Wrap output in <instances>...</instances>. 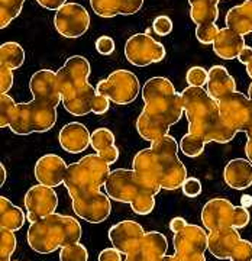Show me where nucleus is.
Segmentation results:
<instances>
[{
	"instance_id": "a18cd8bd",
	"label": "nucleus",
	"mask_w": 252,
	"mask_h": 261,
	"mask_svg": "<svg viewBox=\"0 0 252 261\" xmlns=\"http://www.w3.org/2000/svg\"><path fill=\"white\" fill-rule=\"evenodd\" d=\"M249 221H251V214H249L248 207H243V206H235L232 226L236 228V229H241V228H245L246 225L249 224Z\"/></svg>"
},
{
	"instance_id": "e2e57ef3",
	"label": "nucleus",
	"mask_w": 252,
	"mask_h": 261,
	"mask_svg": "<svg viewBox=\"0 0 252 261\" xmlns=\"http://www.w3.org/2000/svg\"><path fill=\"white\" fill-rule=\"evenodd\" d=\"M248 96H249V99H251L252 102V83L249 84V89H248Z\"/></svg>"
},
{
	"instance_id": "4d7b16f0",
	"label": "nucleus",
	"mask_w": 252,
	"mask_h": 261,
	"mask_svg": "<svg viewBox=\"0 0 252 261\" xmlns=\"http://www.w3.org/2000/svg\"><path fill=\"white\" fill-rule=\"evenodd\" d=\"M238 60H239V63H242V64L248 65L249 63L252 61V47H246L243 48L242 53L239 54V57H238Z\"/></svg>"
},
{
	"instance_id": "f704fd0d",
	"label": "nucleus",
	"mask_w": 252,
	"mask_h": 261,
	"mask_svg": "<svg viewBox=\"0 0 252 261\" xmlns=\"http://www.w3.org/2000/svg\"><path fill=\"white\" fill-rule=\"evenodd\" d=\"M25 0H0V28L9 27L10 22L16 19L23 9Z\"/></svg>"
},
{
	"instance_id": "052dcab7",
	"label": "nucleus",
	"mask_w": 252,
	"mask_h": 261,
	"mask_svg": "<svg viewBox=\"0 0 252 261\" xmlns=\"http://www.w3.org/2000/svg\"><path fill=\"white\" fill-rule=\"evenodd\" d=\"M242 206L243 207H249V206H252V196L249 195H245L242 196Z\"/></svg>"
},
{
	"instance_id": "603ef678",
	"label": "nucleus",
	"mask_w": 252,
	"mask_h": 261,
	"mask_svg": "<svg viewBox=\"0 0 252 261\" xmlns=\"http://www.w3.org/2000/svg\"><path fill=\"white\" fill-rule=\"evenodd\" d=\"M122 254L119 250H116L115 247H110V248H104L103 251H100L99 254V261H122Z\"/></svg>"
},
{
	"instance_id": "c9c22d12",
	"label": "nucleus",
	"mask_w": 252,
	"mask_h": 261,
	"mask_svg": "<svg viewBox=\"0 0 252 261\" xmlns=\"http://www.w3.org/2000/svg\"><path fill=\"white\" fill-rule=\"evenodd\" d=\"M16 235L13 231L2 228L0 229V261H10L12 254L16 250Z\"/></svg>"
},
{
	"instance_id": "9d476101",
	"label": "nucleus",
	"mask_w": 252,
	"mask_h": 261,
	"mask_svg": "<svg viewBox=\"0 0 252 261\" xmlns=\"http://www.w3.org/2000/svg\"><path fill=\"white\" fill-rule=\"evenodd\" d=\"M104 189H106V195L112 200L121 203H129V205L139 195L148 193L147 189L141 183L139 177L136 176L135 170H128V168H116L110 171V176L104 185Z\"/></svg>"
},
{
	"instance_id": "37998d69",
	"label": "nucleus",
	"mask_w": 252,
	"mask_h": 261,
	"mask_svg": "<svg viewBox=\"0 0 252 261\" xmlns=\"http://www.w3.org/2000/svg\"><path fill=\"white\" fill-rule=\"evenodd\" d=\"M231 261H252V243L248 240H241L236 244L234 252L231 255Z\"/></svg>"
},
{
	"instance_id": "ea45409f",
	"label": "nucleus",
	"mask_w": 252,
	"mask_h": 261,
	"mask_svg": "<svg viewBox=\"0 0 252 261\" xmlns=\"http://www.w3.org/2000/svg\"><path fill=\"white\" fill-rule=\"evenodd\" d=\"M15 108H16V102L10 97L9 94H0V128L9 126Z\"/></svg>"
},
{
	"instance_id": "a19ab883",
	"label": "nucleus",
	"mask_w": 252,
	"mask_h": 261,
	"mask_svg": "<svg viewBox=\"0 0 252 261\" xmlns=\"http://www.w3.org/2000/svg\"><path fill=\"white\" fill-rule=\"evenodd\" d=\"M207 79H209V70H206L205 67H200V65H194L188 68L186 74L187 84L191 87H203L207 84Z\"/></svg>"
},
{
	"instance_id": "c756f323",
	"label": "nucleus",
	"mask_w": 252,
	"mask_h": 261,
	"mask_svg": "<svg viewBox=\"0 0 252 261\" xmlns=\"http://www.w3.org/2000/svg\"><path fill=\"white\" fill-rule=\"evenodd\" d=\"M136 130H138L141 138L154 142V141L162 138L164 135H167L170 130V125L144 109L136 119Z\"/></svg>"
},
{
	"instance_id": "58836bf2",
	"label": "nucleus",
	"mask_w": 252,
	"mask_h": 261,
	"mask_svg": "<svg viewBox=\"0 0 252 261\" xmlns=\"http://www.w3.org/2000/svg\"><path fill=\"white\" fill-rule=\"evenodd\" d=\"M131 209L133 214L141 215H150L155 209V196L150 193H142L131 203Z\"/></svg>"
},
{
	"instance_id": "4c0bfd02",
	"label": "nucleus",
	"mask_w": 252,
	"mask_h": 261,
	"mask_svg": "<svg viewBox=\"0 0 252 261\" xmlns=\"http://www.w3.org/2000/svg\"><path fill=\"white\" fill-rule=\"evenodd\" d=\"M60 261H89V251L80 241L73 243L60 250Z\"/></svg>"
},
{
	"instance_id": "de8ad7c7",
	"label": "nucleus",
	"mask_w": 252,
	"mask_h": 261,
	"mask_svg": "<svg viewBox=\"0 0 252 261\" xmlns=\"http://www.w3.org/2000/svg\"><path fill=\"white\" fill-rule=\"evenodd\" d=\"M13 86V70L6 65H0V92L8 93Z\"/></svg>"
},
{
	"instance_id": "7c9ffc66",
	"label": "nucleus",
	"mask_w": 252,
	"mask_h": 261,
	"mask_svg": "<svg viewBox=\"0 0 252 261\" xmlns=\"http://www.w3.org/2000/svg\"><path fill=\"white\" fill-rule=\"evenodd\" d=\"M219 2L220 0H188L191 20L197 27L216 23L219 18Z\"/></svg>"
},
{
	"instance_id": "8fccbe9b",
	"label": "nucleus",
	"mask_w": 252,
	"mask_h": 261,
	"mask_svg": "<svg viewBox=\"0 0 252 261\" xmlns=\"http://www.w3.org/2000/svg\"><path fill=\"white\" fill-rule=\"evenodd\" d=\"M109 108H110V100L106 96H103V94L96 93L93 106H92V112L94 115H97V116H100V115H104V113L107 112Z\"/></svg>"
},
{
	"instance_id": "5fc2aeb1",
	"label": "nucleus",
	"mask_w": 252,
	"mask_h": 261,
	"mask_svg": "<svg viewBox=\"0 0 252 261\" xmlns=\"http://www.w3.org/2000/svg\"><path fill=\"white\" fill-rule=\"evenodd\" d=\"M173 261H206L205 254H173Z\"/></svg>"
},
{
	"instance_id": "9b49d317",
	"label": "nucleus",
	"mask_w": 252,
	"mask_h": 261,
	"mask_svg": "<svg viewBox=\"0 0 252 261\" xmlns=\"http://www.w3.org/2000/svg\"><path fill=\"white\" fill-rule=\"evenodd\" d=\"M54 27L64 38L83 37L90 27V15L80 3H66L54 15Z\"/></svg>"
},
{
	"instance_id": "72a5a7b5",
	"label": "nucleus",
	"mask_w": 252,
	"mask_h": 261,
	"mask_svg": "<svg viewBox=\"0 0 252 261\" xmlns=\"http://www.w3.org/2000/svg\"><path fill=\"white\" fill-rule=\"evenodd\" d=\"M206 140L202 138L200 135L196 134H191V132H187L186 135H183V138L180 140V149L181 152L190 157V159H196L199 155L203 154L206 147Z\"/></svg>"
},
{
	"instance_id": "3c124183",
	"label": "nucleus",
	"mask_w": 252,
	"mask_h": 261,
	"mask_svg": "<svg viewBox=\"0 0 252 261\" xmlns=\"http://www.w3.org/2000/svg\"><path fill=\"white\" fill-rule=\"evenodd\" d=\"M100 157H102L109 166H112L115 164L118 159H119V148L116 147V145H110V147H107V148L102 149L100 152H97Z\"/></svg>"
},
{
	"instance_id": "4be33fe9",
	"label": "nucleus",
	"mask_w": 252,
	"mask_h": 261,
	"mask_svg": "<svg viewBox=\"0 0 252 261\" xmlns=\"http://www.w3.org/2000/svg\"><path fill=\"white\" fill-rule=\"evenodd\" d=\"M92 134L81 122H70L58 134L60 147L68 154H80L90 147Z\"/></svg>"
},
{
	"instance_id": "bf43d9fd",
	"label": "nucleus",
	"mask_w": 252,
	"mask_h": 261,
	"mask_svg": "<svg viewBox=\"0 0 252 261\" xmlns=\"http://www.w3.org/2000/svg\"><path fill=\"white\" fill-rule=\"evenodd\" d=\"M6 181V168H5V164L2 163L0 164V186H3Z\"/></svg>"
},
{
	"instance_id": "473e14b6",
	"label": "nucleus",
	"mask_w": 252,
	"mask_h": 261,
	"mask_svg": "<svg viewBox=\"0 0 252 261\" xmlns=\"http://www.w3.org/2000/svg\"><path fill=\"white\" fill-rule=\"evenodd\" d=\"M25 63V49L20 44L9 41L0 45V65H6L10 70H18Z\"/></svg>"
},
{
	"instance_id": "39448f33",
	"label": "nucleus",
	"mask_w": 252,
	"mask_h": 261,
	"mask_svg": "<svg viewBox=\"0 0 252 261\" xmlns=\"http://www.w3.org/2000/svg\"><path fill=\"white\" fill-rule=\"evenodd\" d=\"M55 123L57 108L32 100L16 103L9 128L16 135H29L34 132L51 130Z\"/></svg>"
},
{
	"instance_id": "20e7f679",
	"label": "nucleus",
	"mask_w": 252,
	"mask_h": 261,
	"mask_svg": "<svg viewBox=\"0 0 252 261\" xmlns=\"http://www.w3.org/2000/svg\"><path fill=\"white\" fill-rule=\"evenodd\" d=\"M110 176L109 164L99 154H87L67 168L64 186L71 199L100 190Z\"/></svg>"
},
{
	"instance_id": "bb28decb",
	"label": "nucleus",
	"mask_w": 252,
	"mask_h": 261,
	"mask_svg": "<svg viewBox=\"0 0 252 261\" xmlns=\"http://www.w3.org/2000/svg\"><path fill=\"white\" fill-rule=\"evenodd\" d=\"M96 93L97 92L94 86L90 83L84 84L83 87L63 96V106L67 112L71 113L73 116H86L92 112Z\"/></svg>"
},
{
	"instance_id": "69168bd1",
	"label": "nucleus",
	"mask_w": 252,
	"mask_h": 261,
	"mask_svg": "<svg viewBox=\"0 0 252 261\" xmlns=\"http://www.w3.org/2000/svg\"><path fill=\"white\" fill-rule=\"evenodd\" d=\"M15 261H22V260H15Z\"/></svg>"
},
{
	"instance_id": "e433bc0d",
	"label": "nucleus",
	"mask_w": 252,
	"mask_h": 261,
	"mask_svg": "<svg viewBox=\"0 0 252 261\" xmlns=\"http://www.w3.org/2000/svg\"><path fill=\"white\" fill-rule=\"evenodd\" d=\"M110 145H115V134L109 128H97L92 132L90 147L96 152H100L102 149L107 148Z\"/></svg>"
},
{
	"instance_id": "2f4dec72",
	"label": "nucleus",
	"mask_w": 252,
	"mask_h": 261,
	"mask_svg": "<svg viewBox=\"0 0 252 261\" xmlns=\"http://www.w3.org/2000/svg\"><path fill=\"white\" fill-rule=\"evenodd\" d=\"M26 222V215L19 207L10 202L8 197H0V226L10 231H19Z\"/></svg>"
},
{
	"instance_id": "6ab92c4d",
	"label": "nucleus",
	"mask_w": 252,
	"mask_h": 261,
	"mask_svg": "<svg viewBox=\"0 0 252 261\" xmlns=\"http://www.w3.org/2000/svg\"><path fill=\"white\" fill-rule=\"evenodd\" d=\"M67 168L68 166L63 157L57 154H45L37 161L34 173L39 185L55 189L60 185H64Z\"/></svg>"
},
{
	"instance_id": "49530a36",
	"label": "nucleus",
	"mask_w": 252,
	"mask_h": 261,
	"mask_svg": "<svg viewBox=\"0 0 252 261\" xmlns=\"http://www.w3.org/2000/svg\"><path fill=\"white\" fill-rule=\"evenodd\" d=\"M183 189V193L187 197H197V196L202 193L203 186H202V181L196 177H187L184 181V185L181 186Z\"/></svg>"
},
{
	"instance_id": "412c9836",
	"label": "nucleus",
	"mask_w": 252,
	"mask_h": 261,
	"mask_svg": "<svg viewBox=\"0 0 252 261\" xmlns=\"http://www.w3.org/2000/svg\"><path fill=\"white\" fill-rule=\"evenodd\" d=\"M167 237L158 231L144 235L138 250L126 255L125 261H161L167 255Z\"/></svg>"
},
{
	"instance_id": "a878e982",
	"label": "nucleus",
	"mask_w": 252,
	"mask_h": 261,
	"mask_svg": "<svg viewBox=\"0 0 252 261\" xmlns=\"http://www.w3.org/2000/svg\"><path fill=\"white\" fill-rule=\"evenodd\" d=\"M225 183L235 190H245L252 186V163L248 159L231 160L223 170Z\"/></svg>"
},
{
	"instance_id": "79ce46f5",
	"label": "nucleus",
	"mask_w": 252,
	"mask_h": 261,
	"mask_svg": "<svg viewBox=\"0 0 252 261\" xmlns=\"http://www.w3.org/2000/svg\"><path fill=\"white\" fill-rule=\"evenodd\" d=\"M217 32H219V28L216 23L206 25V27H196L197 41L203 45H213Z\"/></svg>"
},
{
	"instance_id": "13d9d810",
	"label": "nucleus",
	"mask_w": 252,
	"mask_h": 261,
	"mask_svg": "<svg viewBox=\"0 0 252 261\" xmlns=\"http://www.w3.org/2000/svg\"><path fill=\"white\" fill-rule=\"evenodd\" d=\"M245 134H246V137H248V142H246V145H245V154H246V159L252 163V126L246 130Z\"/></svg>"
},
{
	"instance_id": "7ed1b4c3",
	"label": "nucleus",
	"mask_w": 252,
	"mask_h": 261,
	"mask_svg": "<svg viewBox=\"0 0 252 261\" xmlns=\"http://www.w3.org/2000/svg\"><path fill=\"white\" fill-rule=\"evenodd\" d=\"M145 111L152 113L170 126L177 123L184 113L183 96L177 93L174 84L167 77H151L142 87Z\"/></svg>"
},
{
	"instance_id": "f3484780",
	"label": "nucleus",
	"mask_w": 252,
	"mask_h": 261,
	"mask_svg": "<svg viewBox=\"0 0 252 261\" xmlns=\"http://www.w3.org/2000/svg\"><path fill=\"white\" fill-rule=\"evenodd\" d=\"M145 233L147 232L144 231L142 225L126 219L113 225L107 235L113 247L119 250L123 255H128L139 248L141 241Z\"/></svg>"
},
{
	"instance_id": "aec40b11",
	"label": "nucleus",
	"mask_w": 252,
	"mask_h": 261,
	"mask_svg": "<svg viewBox=\"0 0 252 261\" xmlns=\"http://www.w3.org/2000/svg\"><path fill=\"white\" fill-rule=\"evenodd\" d=\"M173 245L176 254H205L209 250V233L199 225L188 224L174 233Z\"/></svg>"
},
{
	"instance_id": "423d86ee",
	"label": "nucleus",
	"mask_w": 252,
	"mask_h": 261,
	"mask_svg": "<svg viewBox=\"0 0 252 261\" xmlns=\"http://www.w3.org/2000/svg\"><path fill=\"white\" fill-rule=\"evenodd\" d=\"M178 147L180 142L168 134L151 142L150 148L157 155L162 170L161 187L165 190H176L183 186L187 180V168L183 161L178 159Z\"/></svg>"
},
{
	"instance_id": "a211bd4d",
	"label": "nucleus",
	"mask_w": 252,
	"mask_h": 261,
	"mask_svg": "<svg viewBox=\"0 0 252 261\" xmlns=\"http://www.w3.org/2000/svg\"><path fill=\"white\" fill-rule=\"evenodd\" d=\"M235 206L231 200L223 197H216L206 202L202 209V224L212 232L232 226Z\"/></svg>"
},
{
	"instance_id": "0e129e2a",
	"label": "nucleus",
	"mask_w": 252,
	"mask_h": 261,
	"mask_svg": "<svg viewBox=\"0 0 252 261\" xmlns=\"http://www.w3.org/2000/svg\"><path fill=\"white\" fill-rule=\"evenodd\" d=\"M161 261H173V258H171V255H165Z\"/></svg>"
},
{
	"instance_id": "5701e85b",
	"label": "nucleus",
	"mask_w": 252,
	"mask_h": 261,
	"mask_svg": "<svg viewBox=\"0 0 252 261\" xmlns=\"http://www.w3.org/2000/svg\"><path fill=\"white\" fill-rule=\"evenodd\" d=\"M242 238L234 226L209 232V251L217 260H229Z\"/></svg>"
},
{
	"instance_id": "864d4df0",
	"label": "nucleus",
	"mask_w": 252,
	"mask_h": 261,
	"mask_svg": "<svg viewBox=\"0 0 252 261\" xmlns=\"http://www.w3.org/2000/svg\"><path fill=\"white\" fill-rule=\"evenodd\" d=\"M37 3H39V6H42L44 9L55 10L57 12L66 5L67 0H37Z\"/></svg>"
},
{
	"instance_id": "2eb2a0df",
	"label": "nucleus",
	"mask_w": 252,
	"mask_h": 261,
	"mask_svg": "<svg viewBox=\"0 0 252 261\" xmlns=\"http://www.w3.org/2000/svg\"><path fill=\"white\" fill-rule=\"evenodd\" d=\"M132 170H135L136 176L139 177L141 183L147 189L151 195H158L162 180V170L159 166V161L154 151L151 148L141 149L135 154L132 161Z\"/></svg>"
},
{
	"instance_id": "0eeeda50",
	"label": "nucleus",
	"mask_w": 252,
	"mask_h": 261,
	"mask_svg": "<svg viewBox=\"0 0 252 261\" xmlns=\"http://www.w3.org/2000/svg\"><path fill=\"white\" fill-rule=\"evenodd\" d=\"M96 92L106 96L110 102L116 105H129L136 97L141 90L139 79L129 70H116L106 79L97 83Z\"/></svg>"
},
{
	"instance_id": "4468645a",
	"label": "nucleus",
	"mask_w": 252,
	"mask_h": 261,
	"mask_svg": "<svg viewBox=\"0 0 252 261\" xmlns=\"http://www.w3.org/2000/svg\"><path fill=\"white\" fill-rule=\"evenodd\" d=\"M92 67L89 60L83 56H73L67 58L64 65L57 71L61 94L71 93L89 83Z\"/></svg>"
},
{
	"instance_id": "dca6fc26",
	"label": "nucleus",
	"mask_w": 252,
	"mask_h": 261,
	"mask_svg": "<svg viewBox=\"0 0 252 261\" xmlns=\"http://www.w3.org/2000/svg\"><path fill=\"white\" fill-rule=\"evenodd\" d=\"M29 90L34 100L57 108L63 102V94L57 79V71L52 70H38L29 80Z\"/></svg>"
},
{
	"instance_id": "b1692460",
	"label": "nucleus",
	"mask_w": 252,
	"mask_h": 261,
	"mask_svg": "<svg viewBox=\"0 0 252 261\" xmlns=\"http://www.w3.org/2000/svg\"><path fill=\"white\" fill-rule=\"evenodd\" d=\"M245 47L246 44H245L243 35L235 32L234 29L228 28V27L219 29L215 42H213V51L216 56L226 61L238 58Z\"/></svg>"
},
{
	"instance_id": "c85d7f7f",
	"label": "nucleus",
	"mask_w": 252,
	"mask_h": 261,
	"mask_svg": "<svg viewBox=\"0 0 252 261\" xmlns=\"http://www.w3.org/2000/svg\"><path fill=\"white\" fill-rule=\"evenodd\" d=\"M225 23L228 28L234 29L243 37L252 34V0H245L241 5L228 10Z\"/></svg>"
},
{
	"instance_id": "393cba45",
	"label": "nucleus",
	"mask_w": 252,
	"mask_h": 261,
	"mask_svg": "<svg viewBox=\"0 0 252 261\" xmlns=\"http://www.w3.org/2000/svg\"><path fill=\"white\" fill-rule=\"evenodd\" d=\"M144 0H90L93 12L100 18H115L118 15L129 16L138 13Z\"/></svg>"
},
{
	"instance_id": "ddd939ff",
	"label": "nucleus",
	"mask_w": 252,
	"mask_h": 261,
	"mask_svg": "<svg viewBox=\"0 0 252 261\" xmlns=\"http://www.w3.org/2000/svg\"><path fill=\"white\" fill-rule=\"evenodd\" d=\"M23 202L28 212L26 219L29 224H34L41 218L55 214L57 207H58V195L54 190V187L44 186L38 183L28 189Z\"/></svg>"
},
{
	"instance_id": "f257e3e1",
	"label": "nucleus",
	"mask_w": 252,
	"mask_h": 261,
	"mask_svg": "<svg viewBox=\"0 0 252 261\" xmlns=\"http://www.w3.org/2000/svg\"><path fill=\"white\" fill-rule=\"evenodd\" d=\"M184 115L188 122V132L200 135L206 142L228 144L234 140L236 130L231 129L220 118L219 103L203 87L188 86L183 92Z\"/></svg>"
},
{
	"instance_id": "cd10ccee",
	"label": "nucleus",
	"mask_w": 252,
	"mask_h": 261,
	"mask_svg": "<svg viewBox=\"0 0 252 261\" xmlns=\"http://www.w3.org/2000/svg\"><path fill=\"white\" fill-rule=\"evenodd\" d=\"M206 90L215 100H220L225 96L236 92V82L223 65H213L209 70Z\"/></svg>"
},
{
	"instance_id": "f8f14e48",
	"label": "nucleus",
	"mask_w": 252,
	"mask_h": 261,
	"mask_svg": "<svg viewBox=\"0 0 252 261\" xmlns=\"http://www.w3.org/2000/svg\"><path fill=\"white\" fill-rule=\"evenodd\" d=\"M71 200L74 214L90 224H102L112 212V199L100 190L77 196Z\"/></svg>"
},
{
	"instance_id": "09e8293b",
	"label": "nucleus",
	"mask_w": 252,
	"mask_h": 261,
	"mask_svg": "<svg viewBox=\"0 0 252 261\" xmlns=\"http://www.w3.org/2000/svg\"><path fill=\"white\" fill-rule=\"evenodd\" d=\"M96 49L102 56H110L115 51V41L109 35H102L96 41Z\"/></svg>"
},
{
	"instance_id": "f03ea898",
	"label": "nucleus",
	"mask_w": 252,
	"mask_h": 261,
	"mask_svg": "<svg viewBox=\"0 0 252 261\" xmlns=\"http://www.w3.org/2000/svg\"><path fill=\"white\" fill-rule=\"evenodd\" d=\"M81 225L74 216L51 214L29 225L26 241L39 254H51L81 240Z\"/></svg>"
},
{
	"instance_id": "6e6d98bb",
	"label": "nucleus",
	"mask_w": 252,
	"mask_h": 261,
	"mask_svg": "<svg viewBox=\"0 0 252 261\" xmlns=\"http://www.w3.org/2000/svg\"><path fill=\"white\" fill-rule=\"evenodd\" d=\"M187 221L184 218H181V216H176V218H173L171 221H170V229H171V232L177 233L180 231H183L184 228L187 226Z\"/></svg>"
},
{
	"instance_id": "680f3d73",
	"label": "nucleus",
	"mask_w": 252,
	"mask_h": 261,
	"mask_svg": "<svg viewBox=\"0 0 252 261\" xmlns=\"http://www.w3.org/2000/svg\"><path fill=\"white\" fill-rule=\"evenodd\" d=\"M246 74L249 75V77L252 79V61L249 63V64L246 65Z\"/></svg>"
},
{
	"instance_id": "1a4fd4ad",
	"label": "nucleus",
	"mask_w": 252,
	"mask_h": 261,
	"mask_svg": "<svg viewBox=\"0 0 252 261\" xmlns=\"http://www.w3.org/2000/svg\"><path fill=\"white\" fill-rule=\"evenodd\" d=\"M165 56V47L148 34H135L125 42V58L135 67L161 63Z\"/></svg>"
},
{
	"instance_id": "c03bdc74",
	"label": "nucleus",
	"mask_w": 252,
	"mask_h": 261,
	"mask_svg": "<svg viewBox=\"0 0 252 261\" xmlns=\"http://www.w3.org/2000/svg\"><path fill=\"white\" fill-rule=\"evenodd\" d=\"M173 27H174L173 20H171V18H168L167 15H159L152 22V29H154V32L158 37H167V35H170L171 31H173Z\"/></svg>"
},
{
	"instance_id": "6e6552de",
	"label": "nucleus",
	"mask_w": 252,
	"mask_h": 261,
	"mask_svg": "<svg viewBox=\"0 0 252 261\" xmlns=\"http://www.w3.org/2000/svg\"><path fill=\"white\" fill-rule=\"evenodd\" d=\"M219 103V112L222 121L236 132H246L252 126V102L249 96L234 92L222 97Z\"/></svg>"
}]
</instances>
